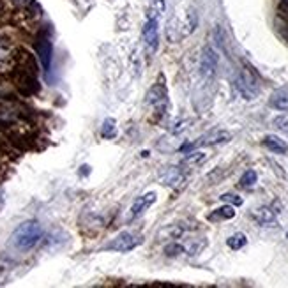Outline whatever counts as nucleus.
Listing matches in <instances>:
<instances>
[{
	"instance_id": "1",
	"label": "nucleus",
	"mask_w": 288,
	"mask_h": 288,
	"mask_svg": "<svg viewBox=\"0 0 288 288\" xmlns=\"http://www.w3.org/2000/svg\"><path fill=\"white\" fill-rule=\"evenodd\" d=\"M43 237V228L37 221L30 219L25 221L18 226V228L13 232L11 235V244L16 249H22V251H29V249L36 248L37 242Z\"/></svg>"
},
{
	"instance_id": "2",
	"label": "nucleus",
	"mask_w": 288,
	"mask_h": 288,
	"mask_svg": "<svg viewBox=\"0 0 288 288\" xmlns=\"http://www.w3.org/2000/svg\"><path fill=\"white\" fill-rule=\"evenodd\" d=\"M235 87H237V92H239L246 101L256 99V96H258V92H260L258 80H256V76L249 69L240 71L239 76H237V80H235Z\"/></svg>"
},
{
	"instance_id": "3",
	"label": "nucleus",
	"mask_w": 288,
	"mask_h": 288,
	"mask_svg": "<svg viewBox=\"0 0 288 288\" xmlns=\"http://www.w3.org/2000/svg\"><path fill=\"white\" fill-rule=\"evenodd\" d=\"M143 242V237L140 233H133V232H124L120 235H117L110 244H106V251H117V253H127L136 249L138 246H141Z\"/></svg>"
},
{
	"instance_id": "4",
	"label": "nucleus",
	"mask_w": 288,
	"mask_h": 288,
	"mask_svg": "<svg viewBox=\"0 0 288 288\" xmlns=\"http://www.w3.org/2000/svg\"><path fill=\"white\" fill-rule=\"evenodd\" d=\"M218 62H219L218 53L211 46L203 48L202 57H200V76H202L203 81L211 83L214 80L216 74H218Z\"/></svg>"
},
{
	"instance_id": "5",
	"label": "nucleus",
	"mask_w": 288,
	"mask_h": 288,
	"mask_svg": "<svg viewBox=\"0 0 288 288\" xmlns=\"http://www.w3.org/2000/svg\"><path fill=\"white\" fill-rule=\"evenodd\" d=\"M147 104L156 111L158 115H163L168 108V92L167 85L163 81H158L151 87L147 92Z\"/></svg>"
},
{
	"instance_id": "6",
	"label": "nucleus",
	"mask_w": 288,
	"mask_h": 288,
	"mask_svg": "<svg viewBox=\"0 0 288 288\" xmlns=\"http://www.w3.org/2000/svg\"><path fill=\"white\" fill-rule=\"evenodd\" d=\"M36 52L39 55V60L43 64V69L48 73L50 67H52V57H53V45L50 37L46 34H41L37 36V41H36Z\"/></svg>"
},
{
	"instance_id": "7",
	"label": "nucleus",
	"mask_w": 288,
	"mask_h": 288,
	"mask_svg": "<svg viewBox=\"0 0 288 288\" xmlns=\"http://www.w3.org/2000/svg\"><path fill=\"white\" fill-rule=\"evenodd\" d=\"M143 39L145 45H147L149 53H154L158 50V43H159V32H158V18L154 15L149 16L147 23L143 27Z\"/></svg>"
},
{
	"instance_id": "8",
	"label": "nucleus",
	"mask_w": 288,
	"mask_h": 288,
	"mask_svg": "<svg viewBox=\"0 0 288 288\" xmlns=\"http://www.w3.org/2000/svg\"><path fill=\"white\" fill-rule=\"evenodd\" d=\"M230 140H232V134H230L228 131H212V133L203 134V136L200 138L198 141H195V143H191V145H184V147H182V151H186V149H189V147H198V145H219V143H228Z\"/></svg>"
},
{
	"instance_id": "9",
	"label": "nucleus",
	"mask_w": 288,
	"mask_h": 288,
	"mask_svg": "<svg viewBox=\"0 0 288 288\" xmlns=\"http://www.w3.org/2000/svg\"><path fill=\"white\" fill-rule=\"evenodd\" d=\"M156 196H158V195H156L154 191L145 193V195L138 196L136 202H134L133 205H131V209H129V218H127V221H133L134 218H138V216L143 214V212L151 207L152 203L156 202Z\"/></svg>"
},
{
	"instance_id": "10",
	"label": "nucleus",
	"mask_w": 288,
	"mask_h": 288,
	"mask_svg": "<svg viewBox=\"0 0 288 288\" xmlns=\"http://www.w3.org/2000/svg\"><path fill=\"white\" fill-rule=\"evenodd\" d=\"M159 181L163 184L172 186V188H177L182 181H184V174L179 167H165L159 172Z\"/></svg>"
},
{
	"instance_id": "11",
	"label": "nucleus",
	"mask_w": 288,
	"mask_h": 288,
	"mask_svg": "<svg viewBox=\"0 0 288 288\" xmlns=\"http://www.w3.org/2000/svg\"><path fill=\"white\" fill-rule=\"evenodd\" d=\"M186 232V226L182 223H172V225H167L165 228H161L156 235L158 242H163V240H175Z\"/></svg>"
},
{
	"instance_id": "12",
	"label": "nucleus",
	"mask_w": 288,
	"mask_h": 288,
	"mask_svg": "<svg viewBox=\"0 0 288 288\" xmlns=\"http://www.w3.org/2000/svg\"><path fill=\"white\" fill-rule=\"evenodd\" d=\"M251 216H253V219L262 226H269V225H274V223H276V212H274L270 207L255 209V211L251 212Z\"/></svg>"
},
{
	"instance_id": "13",
	"label": "nucleus",
	"mask_w": 288,
	"mask_h": 288,
	"mask_svg": "<svg viewBox=\"0 0 288 288\" xmlns=\"http://www.w3.org/2000/svg\"><path fill=\"white\" fill-rule=\"evenodd\" d=\"M270 106L281 111H288V87H281L270 97Z\"/></svg>"
},
{
	"instance_id": "14",
	"label": "nucleus",
	"mask_w": 288,
	"mask_h": 288,
	"mask_svg": "<svg viewBox=\"0 0 288 288\" xmlns=\"http://www.w3.org/2000/svg\"><path fill=\"white\" fill-rule=\"evenodd\" d=\"M263 145H265L269 151L276 152V154H284V152L288 151V145L284 140H281V138L274 136V134H269V136L263 138Z\"/></svg>"
},
{
	"instance_id": "15",
	"label": "nucleus",
	"mask_w": 288,
	"mask_h": 288,
	"mask_svg": "<svg viewBox=\"0 0 288 288\" xmlns=\"http://www.w3.org/2000/svg\"><path fill=\"white\" fill-rule=\"evenodd\" d=\"M235 216V209L232 205H223V207L212 211V214H209V221H226V219H232Z\"/></svg>"
},
{
	"instance_id": "16",
	"label": "nucleus",
	"mask_w": 288,
	"mask_h": 288,
	"mask_svg": "<svg viewBox=\"0 0 288 288\" xmlns=\"http://www.w3.org/2000/svg\"><path fill=\"white\" fill-rule=\"evenodd\" d=\"M101 136L104 140H111V138L117 136V126H115V120L113 118H106L103 122V127H101Z\"/></svg>"
},
{
	"instance_id": "17",
	"label": "nucleus",
	"mask_w": 288,
	"mask_h": 288,
	"mask_svg": "<svg viewBox=\"0 0 288 288\" xmlns=\"http://www.w3.org/2000/svg\"><path fill=\"white\" fill-rule=\"evenodd\" d=\"M226 244H228V248L233 249V251H239V249H242L246 244H248V239H246V235L244 233H235V235H232L228 240H226Z\"/></svg>"
},
{
	"instance_id": "18",
	"label": "nucleus",
	"mask_w": 288,
	"mask_h": 288,
	"mask_svg": "<svg viewBox=\"0 0 288 288\" xmlns=\"http://www.w3.org/2000/svg\"><path fill=\"white\" fill-rule=\"evenodd\" d=\"M256 181H258V175H256L255 170H246L242 174V177H240V186L242 188H253V186L256 184Z\"/></svg>"
},
{
	"instance_id": "19",
	"label": "nucleus",
	"mask_w": 288,
	"mask_h": 288,
	"mask_svg": "<svg viewBox=\"0 0 288 288\" xmlns=\"http://www.w3.org/2000/svg\"><path fill=\"white\" fill-rule=\"evenodd\" d=\"M274 127H276L277 131H281L283 134H286L288 136V111L286 113H283V115H279V117H276L274 118Z\"/></svg>"
},
{
	"instance_id": "20",
	"label": "nucleus",
	"mask_w": 288,
	"mask_h": 288,
	"mask_svg": "<svg viewBox=\"0 0 288 288\" xmlns=\"http://www.w3.org/2000/svg\"><path fill=\"white\" fill-rule=\"evenodd\" d=\"M184 251H186V248H184V246H181L179 242H172V244H168L167 248H165V255H167V256H179V255H182Z\"/></svg>"
},
{
	"instance_id": "21",
	"label": "nucleus",
	"mask_w": 288,
	"mask_h": 288,
	"mask_svg": "<svg viewBox=\"0 0 288 288\" xmlns=\"http://www.w3.org/2000/svg\"><path fill=\"white\" fill-rule=\"evenodd\" d=\"M223 202H228L232 203V205H242V198L237 195H233V193H225V195L221 196Z\"/></svg>"
},
{
	"instance_id": "22",
	"label": "nucleus",
	"mask_w": 288,
	"mask_h": 288,
	"mask_svg": "<svg viewBox=\"0 0 288 288\" xmlns=\"http://www.w3.org/2000/svg\"><path fill=\"white\" fill-rule=\"evenodd\" d=\"M203 158H205L203 152H191V154L184 159V163H200V161H203Z\"/></svg>"
}]
</instances>
